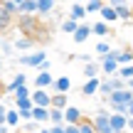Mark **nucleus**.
Here are the masks:
<instances>
[{
    "instance_id": "nucleus-34",
    "label": "nucleus",
    "mask_w": 133,
    "mask_h": 133,
    "mask_svg": "<svg viewBox=\"0 0 133 133\" xmlns=\"http://www.w3.org/2000/svg\"><path fill=\"white\" fill-rule=\"evenodd\" d=\"M76 27H79V22H74V20H69V17L62 22V32H66V35H74Z\"/></svg>"
},
{
    "instance_id": "nucleus-11",
    "label": "nucleus",
    "mask_w": 133,
    "mask_h": 133,
    "mask_svg": "<svg viewBox=\"0 0 133 133\" xmlns=\"http://www.w3.org/2000/svg\"><path fill=\"white\" fill-rule=\"evenodd\" d=\"M71 37H74L76 44H84L86 39L91 37V25H89V22H79V27H76V32L71 35Z\"/></svg>"
},
{
    "instance_id": "nucleus-22",
    "label": "nucleus",
    "mask_w": 133,
    "mask_h": 133,
    "mask_svg": "<svg viewBox=\"0 0 133 133\" xmlns=\"http://www.w3.org/2000/svg\"><path fill=\"white\" fill-rule=\"evenodd\" d=\"M5 126H8L10 131H17V126H20V114H17V109H8V116H5Z\"/></svg>"
},
{
    "instance_id": "nucleus-28",
    "label": "nucleus",
    "mask_w": 133,
    "mask_h": 133,
    "mask_svg": "<svg viewBox=\"0 0 133 133\" xmlns=\"http://www.w3.org/2000/svg\"><path fill=\"white\" fill-rule=\"evenodd\" d=\"M116 15H118V20H126V22H131V20H133L131 5H121V8H116Z\"/></svg>"
},
{
    "instance_id": "nucleus-5",
    "label": "nucleus",
    "mask_w": 133,
    "mask_h": 133,
    "mask_svg": "<svg viewBox=\"0 0 133 133\" xmlns=\"http://www.w3.org/2000/svg\"><path fill=\"white\" fill-rule=\"evenodd\" d=\"M99 66H101V74L104 76H116L118 74V62H116L114 52H109L106 57H99Z\"/></svg>"
},
{
    "instance_id": "nucleus-51",
    "label": "nucleus",
    "mask_w": 133,
    "mask_h": 133,
    "mask_svg": "<svg viewBox=\"0 0 133 133\" xmlns=\"http://www.w3.org/2000/svg\"><path fill=\"white\" fill-rule=\"evenodd\" d=\"M71 3H86V0H71Z\"/></svg>"
},
{
    "instance_id": "nucleus-27",
    "label": "nucleus",
    "mask_w": 133,
    "mask_h": 133,
    "mask_svg": "<svg viewBox=\"0 0 133 133\" xmlns=\"http://www.w3.org/2000/svg\"><path fill=\"white\" fill-rule=\"evenodd\" d=\"M111 91H114V86H111V79H109V76H104V79H101V84H99V94L104 96V99H109Z\"/></svg>"
},
{
    "instance_id": "nucleus-21",
    "label": "nucleus",
    "mask_w": 133,
    "mask_h": 133,
    "mask_svg": "<svg viewBox=\"0 0 133 133\" xmlns=\"http://www.w3.org/2000/svg\"><path fill=\"white\" fill-rule=\"evenodd\" d=\"M57 8V0H37V15H49Z\"/></svg>"
},
{
    "instance_id": "nucleus-39",
    "label": "nucleus",
    "mask_w": 133,
    "mask_h": 133,
    "mask_svg": "<svg viewBox=\"0 0 133 133\" xmlns=\"http://www.w3.org/2000/svg\"><path fill=\"white\" fill-rule=\"evenodd\" d=\"M0 54H3V57L15 54V52H12V42H5V39H3V44H0Z\"/></svg>"
},
{
    "instance_id": "nucleus-16",
    "label": "nucleus",
    "mask_w": 133,
    "mask_h": 133,
    "mask_svg": "<svg viewBox=\"0 0 133 133\" xmlns=\"http://www.w3.org/2000/svg\"><path fill=\"white\" fill-rule=\"evenodd\" d=\"M32 121L35 123H49V109H42V106H32Z\"/></svg>"
},
{
    "instance_id": "nucleus-41",
    "label": "nucleus",
    "mask_w": 133,
    "mask_h": 133,
    "mask_svg": "<svg viewBox=\"0 0 133 133\" xmlns=\"http://www.w3.org/2000/svg\"><path fill=\"white\" fill-rule=\"evenodd\" d=\"M64 133H79V126L76 123H64Z\"/></svg>"
},
{
    "instance_id": "nucleus-4",
    "label": "nucleus",
    "mask_w": 133,
    "mask_h": 133,
    "mask_svg": "<svg viewBox=\"0 0 133 133\" xmlns=\"http://www.w3.org/2000/svg\"><path fill=\"white\" fill-rule=\"evenodd\" d=\"M131 101H133V91L131 89H118V91H111V96L106 99V106H114V104L128 106Z\"/></svg>"
},
{
    "instance_id": "nucleus-47",
    "label": "nucleus",
    "mask_w": 133,
    "mask_h": 133,
    "mask_svg": "<svg viewBox=\"0 0 133 133\" xmlns=\"http://www.w3.org/2000/svg\"><path fill=\"white\" fill-rule=\"evenodd\" d=\"M3 66H5V59H3V54H0V71H3Z\"/></svg>"
},
{
    "instance_id": "nucleus-35",
    "label": "nucleus",
    "mask_w": 133,
    "mask_h": 133,
    "mask_svg": "<svg viewBox=\"0 0 133 133\" xmlns=\"http://www.w3.org/2000/svg\"><path fill=\"white\" fill-rule=\"evenodd\" d=\"M0 8H3L5 12H10L12 17H17V5H15V3H10V0H0Z\"/></svg>"
},
{
    "instance_id": "nucleus-43",
    "label": "nucleus",
    "mask_w": 133,
    "mask_h": 133,
    "mask_svg": "<svg viewBox=\"0 0 133 133\" xmlns=\"http://www.w3.org/2000/svg\"><path fill=\"white\" fill-rule=\"evenodd\" d=\"M79 62H84V64H89V62H94V54H79Z\"/></svg>"
},
{
    "instance_id": "nucleus-31",
    "label": "nucleus",
    "mask_w": 133,
    "mask_h": 133,
    "mask_svg": "<svg viewBox=\"0 0 133 133\" xmlns=\"http://www.w3.org/2000/svg\"><path fill=\"white\" fill-rule=\"evenodd\" d=\"M111 49H114V47H111V44L106 42V39H101V42H99V44H96V47H94V52L99 54V57H106V54H109Z\"/></svg>"
},
{
    "instance_id": "nucleus-7",
    "label": "nucleus",
    "mask_w": 133,
    "mask_h": 133,
    "mask_svg": "<svg viewBox=\"0 0 133 133\" xmlns=\"http://www.w3.org/2000/svg\"><path fill=\"white\" fill-rule=\"evenodd\" d=\"M109 123H111V131L114 133H126L128 131V116L126 114H111Z\"/></svg>"
},
{
    "instance_id": "nucleus-18",
    "label": "nucleus",
    "mask_w": 133,
    "mask_h": 133,
    "mask_svg": "<svg viewBox=\"0 0 133 133\" xmlns=\"http://www.w3.org/2000/svg\"><path fill=\"white\" fill-rule=\"evenodd\" d=\"M91 35H96V37L104 39V37H109V35H111V27L104 22V20H96V22L91 25Z\"/></svg>"
},
{
    "instance_id": "nucleus-33",
    "label": "nucleus",
    "mask_w": 133,
    "mask_h": 133,
    "mask_svg": "<svg viewBox=\"0 0 133 133\" xmlns=\"http://www.w3.org/2000/svg\"><path fill=\"white\" fill-rule=\"evenodd\" d=\"M76 126H79V133H96V131H94V123H91V118H81Z\"/></svg>"
},
{
    "instance_id": "nucleus-36",
    "label": "nucleus",
    "mask_w": 133,
    "mask_h": 133,
    "mask_svg": "<svg viewBox=\"0 0 133 133\" xmlns=\"http://www.w3.org/2000/svg\"><path fill=\"white\" fill-rule=\"evenodd\" d=\"M15 109L17 111H32V101L30 99H15Z\"/></svg>"
},
{
    "instance_id": "nucleus-17",
    "label": "nucleus",
    "mask_w": 133,
    "mask_h": 133,
    "mask_svg": "<svg viewBox=\"0 0 133 133\" xmlns=\"http://www.w3.org/2000/svg\"><path fill=\"white\" fill-rule=\"evenodd\" d=\"M35 44H37V42H35L32 37H22V35H20V37H15L12 49H17V52H25V49H32Z\"/></svg>"
},
{
    "instance_id": "nucleus-23",
    "label": "nucleus",
    "mask_w": 133,
    "mask_h": 133,
    "mask_svg": "<svg viewBox=\"0 0 133 133\" xmlns=\"http://www.w3.org/2000/svg\"><path fill=\"white\" fill-rule=\"evenodd\" d=\"M69 106V94H52V106L49 109H66Z\"/></svg>"
},
{
    "instance_id": "nucleus-25",
    "label": "nucleus",
    "mask_w": 133,
    "mask_h": 133,
    "mask_svg": "<svg viewBox=\"0 0 133 133\" xmlns=\"http://www.w3.org/2000/svg\"><path fill=\"white\" fill-rule=\"evenodd\" d=\"M104 5H106L104 0H86V3H84V10H86V15H94V12L99 15V10L104 8Z\"/></svg>"
},
{
    "instance_id": "nucleus-42",
    "label": "nucleus",
    "mask_w": 133,
    "mask_h": 133,
    "mask_svg": "<svg viewBox=\"0 0 133 133\" xmlns=\"http://www.w3.org/2000/svg\"><path fill=\"white\" fill-rule=\"evenodd\" d=\"M5 116H8V106L0 104V126H5Z\"/></svg>"
},
{
    "instance_id": "nucleus-48",
    "label": "nucleus",
    "mask_w": 133,
    "mask_h": 133,
    "mask_svg": "<svg viewBox=\"0 0 133 133\" xmlns=\"http://www.w3.org/2000/svg\"><path fill=\"white\" fill-rule=\"evenodd\" d=\"M128 131H133V118H128Z\"/></svg>"
},
{
    "instance_id": "nucleus-38",
    "label": "nucleus",
    "mask_w": 133,
    "mask_h": 133,
    "mask_svg": "<svg viewBox=\"0 0 133 133\" xmlns=\"http://www.w3.org/2000/svg\"><path fill=\"white\" fill-rule=\"evenodd\" d=\"M39 128H42L39 123H35V121H27V123H25V128H22V133H37Z\"/></svg>"
},
{
    "instance_id": "nucleus-1",
    "label": "nucleus",
    "mask_w": 133,
    "mask_h": 133,
    "mask_svg": "<svg viewBox=\"0 0 133 133\" xmlns=\"http://www.w3.org/2000/svg\"><path fill=\"white\" fill-rule=\"evenodd\" d=\"M17 30L22 37H32L37 42V32H42L37 15H17Z\"/></svg>"
},
{
    "instance_id": "nucleus-32",
    "label": "nucleus",
    "mask_w": 133,
    "mask_h": 133,
    "mask_svg": "<svg viewBox=\"0 0 133 133\" xmlns=\"http://www.w3.org/2000/svg\"><path fill=\"white\" fill-rule=\"evenodd\" d=\"M116 76H121L123 81H128V79H133V64H126V66H118V74Z\"/></svg>"
},
{
    "instance_id": "nucleus-52",
    "label": "nucleus",
    "mask_w": 133,
    "mask_h": 133,
    "mask_svg": "<svg viewBox=\"0 0 133 133\" xmlns=\"http://www.w3.org/2000/svg\"><path fill=\"white\" fill-rule=\"evenodd\" d=\"M0 44H3V35H0Z\"/></svg>"
},
{
    "instance_id": "nucleus-40",
    "label": "nucleus",
    "mask_w": 133,
    "mask_h": 133,
    "mask_svg": "<svg viewBox=\"0 0 133 133\" xmlns=\"http://www.w3.org/2000/svg\"><path fill=\"white\" fill-rule=\"evenodd\" d=\"M106 5H111V8H121V5H131L128 0H106Z\"/></svg>"
},
{
    "instance_id": "nucleus-30",
    "label": "nucleus",
    "mask_w": 133,
    "mask_h": 133,
    "mask_svg": "<svg viewBox=\"0 0 133 133\" xmlns=\"http://www.w3.org/2000/svg\"><path fill=\"white\" fill-rule=\"evenodd\" d=\"M12 15H10V12H5V10L3 8H0V30H8L10 27V25H12Z\"/></svg>"
},
{
    "instance_id": "nucleus-12",
    "label": "nucleus",
    "mask_w": 133,
    "mask_h": 133,
    "mask_svg": "<svg viewBox=\"0 0 133 133\" xmlns=\"http://www.w3.org/2000/svg\"><path fill=\"white\" fill-rule=\"evenodd\" d=\"M69 20H74V22H84V20H86L84 3H71V8H69Z\"/></svg>"
},
{
    "instance_id": "nucleus-49",
    "label": "nucleus",
    "mask_w": 133,
    "mask_h": 133,
    "mask_svg": "<svg viewBox=\"0 0 133 133\" xmlns=\"http://www.w3.org/2000/svg\"><path fill=\"white\" fill-rule=\"evenodd\" d=\"M37 133H49V128H39V131H37Z\"/></svg>"
},
{
    "instance_id": "nucleus-8",
    "label": "nucleus",
    "mask_w": 133,
    "mask_h": 133,
    "mask_svg": "<svg viewBox=\"0 0 133 133\" xmlns=\"http://www.w3.org/2000/svg\"><path fill=\"white\" fill-rule=\"evenodd\" d=\"M71 91V79L66 74L62 76H54V84H52V94H69Z\"/></svg>"
},
{
    "instance_id": "nucleus-10",
    "label": "nucleus",
    "mask_w": 133,
    "mask_h": 133,
    "mask_svg": "<svg viewBox=\"0 0 133 133\" xmlns=\"http://www.w3.org/2000/svg\"><path fill=\"white\" fill-rule=\"evenodd\" d=\"M81 118H84V111H81L79 106L69 104V106L64 109V123H79Z\"/></svg>"
},
{
    "instance_id": "nucleus-29",
    "label": "nucleus",
    "mask_w": 133,
    "mask_h": 133,
    "mask_svg": "<svg viewBox=\"0 0 133 133\" xmlns=\"http://www.w3.org/2000/svg\"><path fill=\"white\" fill-rule=\"evenodd\" d=\"M30 94H32V89L25 84V86H17V89L12 91V99H30Z\"/></svg>"
},
{
    "instance_id": "nucleus-15",
    "label": "nucleus",
    "mask_w": 133,
    "mask_h": 133,
    "mask_svg": "<svg viewBox=\"0 0 133 133\" xmlns=\"http://www.w3.org/2000/svg\"><path fill=\"white\" fill-rule=\"evenodd\" d=\"M99 84H101L99 76H94V79H86V84L81 86V94H84V96H96V94H99Z\"/></svg>"
},
{
    "instance_id": "nucleus-9",
    "label": "nucleus",
    "mask_w": 133,
    "mask_h": 133,
    "mask_svg": "<svg viewBox=\"0 0 133 133\" xmlns=\"http://www.w3.org/2000/svg\"><path fill=\"white\" fill-rule=\"evenodd\" d=\"M54 84V74L52 71H37L35 76V89H52Z\"/></svg>"
},
{
    "instance_id": "nucleus-14",
    "label": "nucleus",
    "mask_w": 133,
    "mask_h": 133,
    "mask_svg": "<svg viewBox=\"0 0 133 133\" xmlns=\"http://www.w3.org/2000/svg\"><path fill=\"white\" fill-rule=\"evenodd\" d=\"M25 84H27V74H25V71H17V74L12 76V81L5 86V94H12L17 86H25Z\"/></svg>"
},
{
    "instance_id": "nucleus-44",
    "label": "nucleus",
    "mask_w": 133,
    "mask_h": 133,
    "mask_svg": "<svg viewBox=\"0 0 133 133\" xmlns=\"http://www.w3.org/2000/svg\"><path fill=\"white\" fill-rule=\"evenodd\" d=\"M49 133H64V126H49Z\"/></svg>"
},
{
    "instance_id": "nucleus-6",
    "label": "nucleus",
    "mask_w": 133,
    "mask_h": 133,
    "mask_svg": "<svg viewBox=\"0 0 133 133\" xmlns=\"http://www.w3.org/2000/svg\"><path fill=\"white\" fill-rule=\"evenodd\" d=\"M30 101H32V106L49 109V106H52V91L49 89H35L32 94H30Z\"/></svg>"
},
{
    "instance_id": "nucleus-19",
    "label": "nucleus",
    "mask_w": 133,
    "mask_h": 133,
    "mask_svg": "<svg viewBox=\"0 0 133 133\" xmlns=\"http://www.w3.org/2000/svg\"><path fill=\"white\" fill-rule=\"evenodd\" d=\"M99 17L104 20L106 25H111V22H116V20H118V15H116V8H111V5H104V8L99 10Z\"/></svg>"
},
{
    "instance_id": "nucleus-53",
    "label": "nucleus",
    "mask_w": 133,
    "mask_h": 133,
    "mask_svg": "<svg viewBox=\"0 0 133 133\" xmlns=\"http://www.w3.org/2000/svg\"><path fill=\"white\" fill-rule=\"evenodd\" d=\"M104 3H106V0H104Z\"/></svg>"
},
{
    "instance_id": "nucleus-26",
    "label": "nucleus",
    "mask_w": 133,
    "mask_h": 133,
    "mask_svg": "<svg viewBox=\"0 0 133 133\" xmlns=\"http://www.w3.org/2000/svg\"><path fill=\"white\" fill-rule=\"evenodd\" d=\"M49 123L52 126H64V111L62 109H49Z\"/></svg>"
},
{
    "instance_id": "nucleus-13",
    "label": "nucleus",
    "mask_w": 133,
    "mask_h": 133,
    "mask_svg": "<svg viewBox=\"0 0 133 133\" xmlns=\"http://www.w3.org/2000/svg\"><path fill=\"white\" fill-rule=\"evenodd\" d=\"M114 57L118 62V66L133 64V49H114Z\"/></svg>"
},
{
    "instance_id": "nucleus-46",
    "label": "nucleus",
    "mask_w": 133,
    "mask_h": 133,
    "mask_svg": "<svg viewBox=\"0 0 133 133\" xmlns=\"http://www.w3.org/2000/svg\"><path fill=\"white\" fill-rule=\"evenodd\" d=\"M0 133H12V131H10L8 126H0Z\"/></svg>"
},
{
    "instance_id": "nucleus-2",
    "label": "nucleus",
    "mask_w": 133,
    "mask_h": 133,
    "mask_svg": "<svg viewBox=\"0 0 133 133\" xmlns=\"http://www.w3.org/2000/svg\"><path fill=\"white\" fill-rule=\"evenodd\" d=\"M109 116H111V111L106 109V106H101V109L94 111L91 123H94V131L96 133H114V131H111V123H109Z\"/></svg>"
},
{
    "instance_id": "nucleus-50",
    "label": "nucleus",
    "mask_w": 133,
    "mask_h": 133,
    "mask_svg": "<svg viewBox=\"0 0 133 133\" xmlns=\"http://www.w3.org/2000/svg\"><path fill=\"white\" fill-rule=\"evenodd\" d=\"M10 3H15V5H20V3H25V0H10Z\"/></svg>"
},
{
    "instance_id": "nucleus-3",
    "label": "nucleus",
    "mask_w": 133,
    "mask_h": 133,
    "mask_svg": "<svg viewBox=\"0 0 133 133\" xmlns=\"http://www.w3.org/2000/svg\"><path fill=\"white\" fill-rule=\"evenodd\" d=\"M44 59H47V52H44V49H35V52H30V54H20V57H17V64L37 69Z\"/></svg>"
},
{
    "instance_id": "nucleus-37",
    "label": "nucleus",
    "mask_w": 133,
    "mask_h": 133,
    "mask_svg": "<svg viewBox=\"0 0 133 133\" xmlns=\"http://www.w3.org/2000/svg\"><path fill=\"white\" fill-rule=\"evenodd\" d=\"M111 79V86H114V91H118V89H126V81L121 79V76H109Z\"/></svg>"
},
{
    "instance_id": "nucleus-45",
    "label": "nucleus",
    "mask_w": 133,
    "mask_h": 133,
    "mask_svg": "<svg viewBox=\"0 0 133 133\" xmlns=\"http://www.w3.org/2000/svg\"><path fill=\"white\" fill-rule=\"evenodd\" d=\"M126 116H128V118H133V101L128 104V109H126Z\"/></svg>"
},
{
    "instance_id": "nucleus-20",
    "label": "nucleus",
    "mask_w": 133,
    "mask_h": 133,
    "mask_svg": "<svg viewBox=\"0 0 133 133\" xmlns=\"http://www.w3.org/2000/svg\"><path fill=\"white\" fill-rule=\"evenodd\" d=\"M17 15H37V0H25L17 5Z\"/></svg>"
},
{
    "instance_id": "nucleus-24",
    "label": "nucleus",
    "mask_w": 133,
    "mask_h": 133,
    "mask_svg": "<svg viewBox=\"0 0 133 133\" xmlns=\"http://www.w3.org/2000/svg\"><path fill=\"white\" fill-rule=\"evenodd\" d=\"M81 74H84L86 79H94V76H99V74H101V66H99V62H89V64H84Z\"/></svg>"
}]
</instances>
